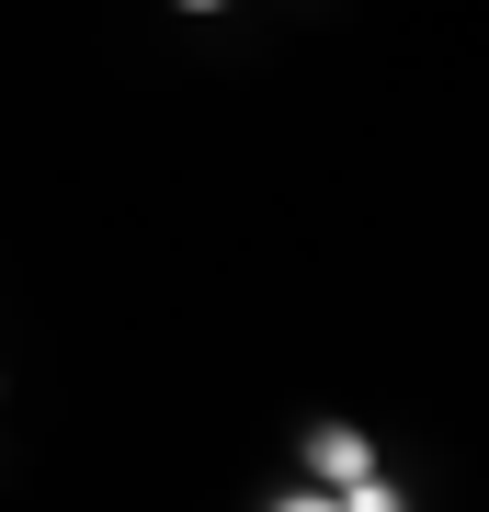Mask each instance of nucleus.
<instances>
[{
    "label": "nucleus",
    "mask_w": 489,
    "mask_h": 512,
    "mask_svg": "<svg viewBox=\"0 0 489 512\" xmlns=\"http://www.w3.org/2000/svg\"><path fill=\"white\" fill-rule=\"evenodd\" d=\"M182 12H217V0H182Z\"/></svg>",
    "instance_id": "obj_1"
}]
</instances>
